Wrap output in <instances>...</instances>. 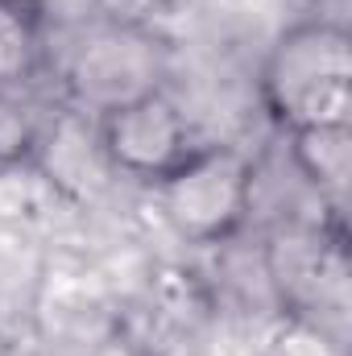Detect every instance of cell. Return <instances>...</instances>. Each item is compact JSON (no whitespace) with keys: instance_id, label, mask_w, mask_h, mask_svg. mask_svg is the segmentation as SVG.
Here are the masks:
<instances>
[{"instance_id":"6da1fadb","label":"cell","mask_w":352,"mask_h":356,"mask_svg":"<svg viewBox=\"0 0 352 356\" xmlns=\"http://www.w3.org/2000/svg\"><path fill=\"white\" fill-rule=\"evenodd\" d=\"M262 99L286 129L349 124L352 112V42L336 21L290 25L265 54Z\"/></svg>"},{"instance_id":"7a4b0ae2","label":"cell","mask_w":352,"mask_h":356,"mask_svg":"<svg viewBox=\"0 0 352 356\" xmlns=\"http://www.w3.org/2000/svg\"><path fill=\"white\" fill-rule=\"evenodd\" d=\"M158 195L166 220L186 241H224L249 211L253 162L228 145L191 149L158 182Z\"/></svg>"},{"instance_id":"3957f363","label":"cell","mask_w":352,"mask_h":356,"mask_svg":"<svg viewBox=\"0 0 352 356\" xmlns=\"http://www.w3.org/2000/svg\"><path fill=\"white\" fill-rule=\"evenodd\" d=\"M191 149L186 116L162 88L129 95L99 112V154L120 175L162 182Z\"/></svg>"},{"instance_id":"277c9868","label":"cell","mask_w":352,"mask_h":356,"mask_svg":"<svg viewBox=\"0 0 352 356\" xmlns=\"http://www.w3.org/2000/svg\"><path fill=\"white\" fill-rule=\"evenodd\" d=\"M116 79H120L125 99L158 88V83H150L145 46L133 42V38H104V42H95V46H83V54H79V63H75V79H71L75 91H79L83 99H91V104H99V112H104V108L116 104V91H112Z\"/></svg>"},{"instance_id":"5b68a950","label":"cell","mask_w":352,"mask_h":356,"mask_svg":"<svg viewBox=\"0 0 352 356\" xmlns=\"http://www.w3.org/2000/svg\"><path fill=\"white\" fill-rule=\"evenodd\" d=\"M290 158L298 175L307 178L332 207H340L352 175V137L349 124H328V129H298L290 133Z\"/></svg>"},{"instance_id":"8992f818","label":"cell","mask_w":352,"mask_h":356,"mask_svg":"<svg viewBox=\"0 0 352 356\" xmlns=\"http://www.w3.org/2000/svg\"><path fill=\"white\" fill-rule=\"evenodd\" d=\"M42 63L38 0H0V91L25 83Z\"/></svg>"},{"instance_id":"52a82bcc","label":"cell","mask_w":352,"mask_h":356,"mask_svg":"<svg viewBox=\"0 0 352 356\" xmlns=\"http://www.w3.org/2000/svg\"><path fill=\"white\" fill-rule=\"evenodd\" d=\"M269 356H344V348L307 315H294L278 327L273 344H269Z\"/></svg>"},{"instance_id":"ba28073f","label":"cell","mask_w":352,"mask_h":356,"mask_svg":"<svg viewBox=\"0 0 352 356\" xmlns=\"http://www.w3.org/2000/svg\"><path fill=\"white\" fill-rule=\"evenodd\" d=\"M38 145V116L0 95V162H21Z\"/></svg>"}]
</instances>
